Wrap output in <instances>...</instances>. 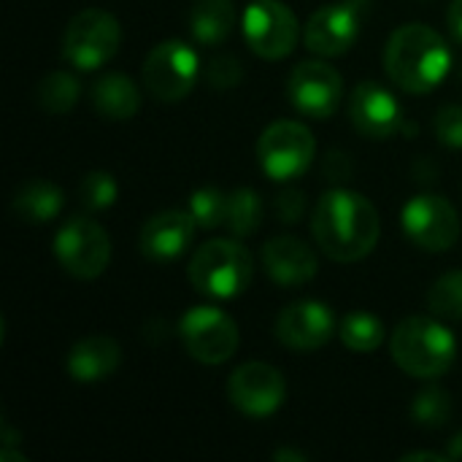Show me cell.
Wrapping results in <instances>:
<instances>
[{
    "label": "cell",
    "mask_w": 462,
    "mask_h": 462,
    "mask_svg": "<svg viewBox=\"0 0 462 462\" xmlns=\"http://www.w3.org/2000/svg\"><path fill=\"white\" fill-rule=\"evenodd\" d=\"M54 254L73 279H97L111 263V236L89 217H70L54 236Z\"/></svg>",
    "instance_id": "cell-8"
},
{
    "label": "cell",
    "mask_w": 462,
    "mask_h": 462,
    "mask_svg": "<svg viewBox=\"0 0 462 462\" xmlns=\"http://www.w3.org/2000/svg\"><path fill=\"white\" fill-rule=\"evenodd\" d=\"M238 14L233 0H192L189 8V32L203 46H217L230 38L236 30Z\"/></svg>",
    "instance_id": "cell-22"
},
{
    "label": "cell",
    "mask_w": 462,
    "mask_h": 462,
    "mask_svg": "<svg viewBox=\"0 0 462 462\" xmlns=\"http://www.w3.org/2000/svg\"><path fill=\"white\" fill-rule=\"evenodd\" d=\"M365 8H368L365 0H338V3L319 5L309 16L306 30H303L306 49L319 57L346 54L360 35Z\"/></svg>",
    "instance_id": "cell-11"
},
{
    "label": "cell",
    "mask_w": 462,
    "mask_h": 462,
    "mask_svg": "<svg viewBox=\"0 0 462 462\" xmlns=\"http://www.w3.org/2000/svg\"><path fill=\"white\" fill-rule=\"evenodd\" d=\"M393 360L417 379L444 376L457 357V341L439 317H409L390 338Z\"/></svg>",
    "instance_id": "cell-3"
},
{
    "label": "cell",
    "mask_w": 462,
    "mask_h": 462,
    "mask_svg": "<svg viewBox=\"0 0 462 462\" xmlns=\"http://www.w3.org/2000/svg\"><path fill=\"white\" fill-rule=\"evenodd\" d=\"M452 395L441 387H425L411 403V420L422 428H444L452 417Z\"/></svg>",
    "instance_id": "cell-27"
},
{
    "label": "cell",
    "mask_w": 462,
    "mask_h": 462,
    "mask_svg": "<svg viewBox=\"0 0 462 462\" xmlns=\"http://www.w3.org/2000/svg\"><path fill=\"white\" fill-rule=\"evenodd\" d=\"M263 225V198L254 189H236L227 195V217H225V227L230 230V236L236 238H246L254 236Z\"/></svg>",
    "instance_id": "cell-25"
},
{
    "label": "cell",
    "mask_w": 462,
    "mask_h": 462,
    "mask_svg": "<svg viewBox=\"0 0 462 462\" xmlns=\"http://www.w3.org/2000/svg\"><path fill=\"white\" fill-rule=\"evenodd\" d=\"M449 460H462V430L449 441Z\"/></svg>",
    "instance_id": "cell-36"
},
{
    "label": "cell",
    "mask_w": 462,
    "mask_h": 462,
    "mask_svg": "<svg viewBox=\"0 0 462 462\" xmlns=\"http://www.w3.org/2000/svg\"><path fill=\"white\" fill-rule=\"evenodd\" d=\"M122 43V27L114 14L103 8L79 11L62 35V57L76 70H97L103 68Z\"/></svg>",
    "instance_id": "cell-6"
},
{
    "label": "cell",
    "mask_w": 462,
    "mask_h": 462,
    "mask_svg": "<svg viewBox=\"0 0 462 462\" xmlns=\"http://www.w3.org/2000/svg\"><path fill=\"white\" fill-rule=\"evenodd\" d=\"M189 214L195 217L200 230H214V227L225 225L227 195L217 187H200L189 195Z\"/></svg>",
    "instance_id": "cell-28"
},
{
    "label": "cell",
    "mask_w": 462,
    "mask_h": 462,
    "mask_svg": "<svg viewBox=\"0 0 462 462\" xmlns=\"http://www.w3.org/2000/svg\"><path fill=\"white\" fill-rule=\"evenodd\" d=\"M187 276L200 295L233 300L249 290L254 279V257L233 238H214L195 249Z\"/></svg>",
    "instance_id": "cell-4"
},
{
    "label": "cell",
    "mask_w": 462,
    "mask_h": 462,
    "mask_svg": "<svg viewBox=\"0 0 462 462\" xmlns=\"http://www.w3.org/2000/svg\"><path fill=\"white\" fill-rule=\"evenodd\" d=\"M311 230L317 246L336 263H360L368 257L382 236L379 211L355 189H330L319 198Z\"/></svg>",
    "instance_id": "cell-1"
},
{
    "label": "cell",
    "mask_w": 462,
    "mask_h": 462,
    "mask_svg": "<svg viewBox=\"0 0 462 462\" xmlns=\"http://www.w3.org/2000/svg\"><path fill=\"white\" fill-rule=\"evenodd\" d=\"M89 100H92V108L103 116V119H111V122H125V119H133L141 108V92L135 87L133 79H127L125 73L119 70H111V73H103L92 89H89Z\"/></svg>",
    "instance_id": "cell-20"
},
{
    "label": "cell",
    "mask_w": 462,
    "mask_h": 462,
    "mask_svg": "<svg viewBox=\"0 0 462 462\" xmlns=\"http://www.w3.org/2000/svg\"><path fill=\"white\" fill-rule=\"evenodd\" d=\"M317 157V141L303 122L279 119L268 125L257 141V162L273 181H295Z\"/></svg>",
    "instance_id": "cell-5"
},
{
    "label": "cell",
    "mask_w": 462,
    "mask_h": 462,
    "mask_svg": "<svg viewBox=\"0 0 462 462\" xmlns=\"http://www.w3.org/2000/svg\"><path fill=\"white\" fill-rule=\"evenodd\" d=\"M336 333V317L330 306L319 300L290 303L276 319V338L295 352H317Z\"/></svg>",
    "instance_id": "cell-16"
},
{
    "label": "cell",
    "mask_w": 462,
    "mask_h": 462,
    "mask_svg": "<svg viewBox=\"0 0 462 462\" xmlns=\"http://www.w3.org/2000/svg\"><path fill=\"white\" fill-rule=\"evenodd\" d=\"M227 395H230V403L241 414L263 420L282 409L287 384H284V376L279 368L254 360V363H244L233 371V376L227 382Z\"/></svg>",
    "instance_id": "cell-15"
},
{
    "label": "cell",
    "mask_w": 462,
    "mask_h": 462,
    "mask_svg": "<svg viewBox=\"0 0 462 462\" xmlns=\"http://www.w3.org/2000/svg\"><path fill=\"white\" fill-rule=\"evenodd\" d=\"M146 92L160 103H176L184 100L198 76H200V60L195 49L184 41H162L157 43L141 68Z\"/></svg>",
    "instance_id": "cell-7"
},
{
    "label": "cell",
    "mask_w": 462,
    "mask_h": 462,
    "mask_svg": "<svg viewBox=\"0 0 462 462\" xmlns=\"http://www.w3.org/2000/svg\"><path fill=\"white\" fill-rule=\"evenodd\" d=\"M62 203H65V195L54 181L30 179L14 192L11 211L27 225H46L60 217Z\"/></svg>",
    "instance_id": "cell-21"
},
{
    "label": "cell",
    "mask_w": 462,
    "mask_h": 462,
    "mask_svg": "<svg viewBox=\"0 0 462 462\" xmlns=\"http://www.w3.org/2000/svg\"><path fill=\"white\" fill-rule=\"evenodd\" d=\"M38 106L49 114H68L81 97V81L70 70H51L38 81Z\"/></svg>",
    "instance_id": "cell-24"
},
{
    "label": "cell",
    "mask_w": 462,
    "mask_h": 462,
    "mask_svg": "<svg viewBox=\"0 0 462 462\" xmlns=\"http://www.w3.org/2000/svg\"><path fill=\"white\" fill-rule=\"evenodd\" d=\"M433 130L439 143L447 149H462V106L460 103H447L439 108L433 119Z\"/></svg>",
    "instance_id": "cell-30"
},
{
    "label": "cell",
    "mask_w": 462,
    "mask_h": 462,
    "mask_svg": "<svg viewBox=\"0 0 462 462\" xmlns=\"http://www.w3.org/2000/svg\"><path fill=\"white\" fill-rule=\"evenodd\" d=\"M244 38L257 57L284 60L300 41V24L282 0H252L244 11Z\"/></svg>",
    "instance_id": "cell-10"
},
{
    "label": "cell",
    "mask_w": 462,
    "mask_h": 462,
    "mask_svg": "<svg viewBox=\"0 0 462 462\" xmlns=\"http://www.w3.org/2000/svg\"><path fill=\"white\" fill-rule=\"evenodd\" d=\"M447 27H449V32H452V38L462 43V0H452V3H449Z\"/></svg>",
    "instance_id": "cell-34"
},
{
    "label": "cell",
    "mask_w": 462,
    "mask_h": 462,
    "mask_svg": "<svg viewBox=\"0 0 462 462\" xmlns=\"http://www.w3.org/2000/svg\"><path fill=\"white\" fill-rule=\"evenodd\" d=\"M452 68V51L441 32L422 22L401 24L384 46L387 76L409 95L436 89Z\"/></svg>",
    "instance_id": "cell-2"
},
{
    "label": "cell",
    "mask_w": 462,
    "mask_h": 462,
    "mask_svg": "<svg viewBox=\"0 0 462 462\" xmlns=\"http://www.w3.org/2000/svg\"><path fill=\"white\" fill-rule=\"evenodd\" d=\"M349 119L355 130L374 141H387L409 130L401 100L379 81H360L349 95Z\"/></svg>",
    "instance_id": "cell-14"
},
{
    "label": "cell",
    "mask_w": 462,
    "mask_h": 462,
    "mask_svg": "<svg viewBox=\"0 0 462 462\" xmlns=\"http://www.w3.org/2000/svg\"><path fill=\"white\" fill-rule=\"evenodd\" d=\"M428 309L433 317L447 319V322H460L462 319V271L444 273L428 292Z\"/></svg>",
    "instance_id": "cell-26"
},
{
    "label": "cell",
    "mask_w": 462,
    "mask_h": 462,
    "mask_svg": "<svg viewBox=\"0 0 462 462\" xmlns=\"http://www.w3.org/2000/svg\"><path fill=\"white\" fill-rule=\"evenodd\" d=\"M79 198L84 203L87 211H106L116 203L119 198V187L116 179L106 171H92L81 179L79 184Z\"/></svg>",
    "instance_id": "cell-29"
},
{
    "label": "cell",
    "mask_w": 462,
    "mask_h": 462,
    "mask_svg": "<svg viewBox=\"0 0 462 462\" xmlns=\"http://www.w3.org/2000/svg\"><path fill=\"white\" fill-rule=\"evenodd\" d=\"M303 214H306V192H300L295 187L282 189L276 198V217L287 225H295Z\"/></svg>",
    "instance_id": "cell-32"
},
{
    "label": "cell",
    "mask_w": 462,
    "mask_h": 462,
    "mask_svg": "<svg viewBox=\"0 0 462 462\" xmlns=\"http://www.w3.org/2000/svg\"><path fill=\"white\" fill-rule=\"evenodd\" d=\"M263 265L276 284L298 287L317 276L319 260L306 241L295 236H279L263 246Z\"/></svg>",
    "instance_id": "cell-18"
},
{
    "label": "cell",
    "mask_w": 462,
    "mask_h": 462,
    "mask_svg": "<svg viewBox=\"0 0 462 462\" xmlns=\"http://www.w3.org/2000/svg\"><path fill=\"white\" fill-rule=\"evenodd\" d=\"M325 176L330 181H344L349 176V157L341 154V152H330V157L325 160Z\"/></svg>",
    "instance_id": "cell-33"
},
{
    "label": "cell",
    "mask_w": 462,
    "mask_h": 462,
    "mask_svg": "<svg viewBox=\"0 0 462 462\" xmlns=\"http://www.w3.org/2000/svg\"><path fill=\"white\" fill-rule=\"evenodd\" d=\"M179 338L187 355L203 365L227 363L241 344L238 325L233 322V317H227L214 306L189 309L179 322Z\"/></svg>",
    "instance_id": "cell-9"
},
{
    "label": "cell",
    "mask_w": 462,
    "mask_h": 462,
    "mask_svg": "<svg viewBox=\"0 0 462 462\" xmlns=\"http://www.w3.org/2000/svg\"><path fill=\"white\" fill-rule=\"evenodd\" d=\"M206 81H208V87H217V89H233L238 81H241V76H244V68H241V62H238V57H233V54H217V57H211L208 60V65H206Z\"/></svg>",
    "instance_id": "cell-31"
},
{
    "label": "cell",
    "mask_w": 462,
    "mask_h": 462,
    "mask_svg": "<svg viewBox=\"0 0 462 462\" xmlns=\"http://www.w3.org/2000/svg\"><path fill=\"white\" fill-rule=\"evenodd\" d=\"M338 338L352 352H376L387 338V328L371 311H352L341 319Z\"/></svg>",
    "instance_id": "cell-23"
},
{
    "label": "cell",
    "mask_w": 462,
    "mask_h": 462,
    "mask_svg": "<svg viewBox=\"0 0 462 462\" xmlns=\"http://www.w3.org/2000/svg\"><path fill=\"white\" fill-rule=\"evenodd\" d=\"M119 363H122V349L111 336H87L70 349L65 368L73 382L97 384L108 379L119 368Z\"/></svg>",
    "instance_id": "cell-19"
},
{
    "label": "cell",
    "mask_w": 462,
    "mask_h": 462,
    "mask_svg": "<svg viewBox=\"0 0 462 462\" xmlns=\"http://www.w3.org/2000/svg\"><path fill=\"white\" fill-rule=\"evenodd\" d=\"M195 230H198V222L189 214V208L187 211H181V208L160 211V214L149 217L141 227V236H138L141 254L154 263L176 260L189 249Z\"/></svg>",
    "instance_id": "cell-17"
},
{
    "label": "cell",
    "mask_w": 462,
    "mask_h": 462,
    "mask_svg": "<svg viewBox=\"0 0 462 462\" xmlns=\"http://www.w3.org/2000/svg\"><path fill=\"white\" fill-rule=\"evenodd\" d=\"M403 233L425 252H447L460 238V214L444 195H417L403 208Z\"/></svg>",
    "instance_id": "cell-12"
},
{
    "label": "cell",
    "mask_w": 462,
    "mask_h": 462,
    "mask_svg": "<svg viewBox=\"0 0 462 462\" xmlns=\"http://www.w3.org/2000/svg\"><path fill=\"white\" fill-rule=\"evenodd\" d=\"M273 457H276V460H295V462L306 460V455H303V452H290V449H282V452H276Z\"/></svg>",
    "instance_id": "cell-37"
},
{
    "label": "cell",
    "mask_w": 462,
    "mask_h": 462,
    "mask_svg": "<svg viewBox=\"0 0 462 462\" xmlns=\"http://www.w3.org/2000/svg\"><path fill=\"white\" fill-rule=\"evenodd\" d=\"M287 95L298 114L311 119H330L344 100V81L333 65L322 60H306L290 73Z\"/></svg>",
    "instance_id": "cell-13"
},
{
    "label": "cell",
    "mask_w": 462,
    "mask_h": 462,
    "mask_svg": "<svg viewBox=\"0 0 462 462\" xmlns=\"http://www.w3.org/2000/svg\"><path fill=\"white\" fill-rule=\"evenodd\" d=\"M420 460L447 462L449 460V455H436V452H411V455H403V462H420Z\"/></svg>",
    "instance_id": "cell-35"
}]
</instances>
